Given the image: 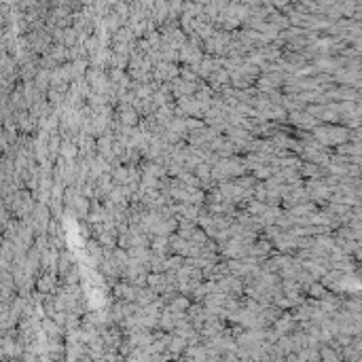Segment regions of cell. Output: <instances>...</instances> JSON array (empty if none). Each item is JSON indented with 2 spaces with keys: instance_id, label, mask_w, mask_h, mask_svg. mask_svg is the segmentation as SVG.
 I'll return each instance as SVG.
<instances>
[{
  "instance_id": "cell-1",
  "label": "cell",
  "mask_w": 362,
  "mask_h": 362,
  "mask_svg": "<svg viewBox=\"0 0 362 362\" xmlns=\"http://www.w3.org/2000/svg\"><path fill=\"white\" fill-rule=\"evenodd\" d=\"M271 326H273L271 330H273L278 337H286V335H293V332L296 330V326H299V324L295 322V318L290 316V314H282V316H280L278 320H275Z\"/></svg>"
},
{
  "instance_id": "cell-2",
  "label": "cell",
  "mask_w": 362,
  "mask_h": 362,
  "mask_svg": "<svg viewBox=\"0 0 362 362\" xmlns=\"http://www.w3.org/2000/svg\"><path fill=\"white\" fill-rule=\"evenodd\" d=\"M112 293H115L117 301H125V303H133L136 299V288L130 286L127 282H117L115 286H112Z\"/></svg>"
},
{
  "instance_id": "cell-3",
  "label": "cell",
  "mask_w": 362,
  "mask_h": 362,
  "mask_svg": "<svg viewBox=\"0 0 362 362\" xmlns=\"http://www.w3.org/2000/svg\"><path fill=\"white\" fill-rule=\"evenodd\" d=\"M165 352L172 358H178V356H182V354L187 352V341H184L182 337H178V335H174V332H172V335H169V339H167Z\"/></svg>"
},
{
  "instance_id": "cell-4",
  "label": "cell",
  "mask_w": 362,
  "mask_h": 362,
  "mask_svg": "<svg viewBox=\"0 0 362 362\" xmlns=\"http://www.w3.org/2000/svg\"><path fill=\"white\" fill-rule=\"evenodd\" d=\"M159 296L153 293L151 288H136V299H133V303L138 305V307H146V305H151V303H155Z\"/></svg>"
},
{
  "instance_id": "cell-5",
  "label": "cell",
  "mask_w": 362,
  "mask_h": 362,
  "mask_svg": "<svg viewBox=\"0 0 362 362\" xmlns=\"http://www.w3.org/2000/svg\"><path fill=\"white\" fill-rule=\"evenodd\" d=\"M58 288V273L55 271H47L38 278V290L40 293H51V290Z\"/></svg>"
},
{
  "instance_id": "cell-6",
  "label": "cell",
  "mask_w": 362,
  "mask_h": 362,
  "mask_svg": "<svg viewBox=\"0 0 362 362\" xmlns=\"http://www.w3.org/2000/svg\"><path fill=\"white\" fill-rule=\"evenodd\" d=\"M309 296H311V301H322L326 295H329V290H326L320 282H314V284H309L307 286V290H305Z\"/></svg>"
},
{
  "instance_id": "cell-7",
  "label": "cell",
  "mask_w": 362,
  "mask_h": 362,
  "mask_svg": "<svg viewBox=\"0 0 362 362\" xmlns=\"http://www.w3.org/2000/svg\"><path fill=\"white\" fill-rule=\"evenodd\" d=\"M62 42H64V47H66V49L76 47V45H79V32H76L74 28H66V30H64Z\"/></svg>"
},
{
  "instance_id": "cell-8",
  "label": "cell",
  "mask_w": 362,
  "mask_h": 362,
  "mask_svg": "<svg viewBox=\"0 0 362 362\" xmlns=\"http://www.w3.org/2000/svg\"><path fill=\"white\" fill-rule=\"evenodd\" d=\"M51 362H66V360H64V358H60V360H51Z\"/></svg>"
}]
</instances>
